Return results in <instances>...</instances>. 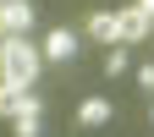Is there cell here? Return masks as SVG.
Listing matches in <instances>:
<instances>
[{"label": "cell", "mask_w": 154, "mask_h": 137, "mask_svg": "<svg viewBox=\"0 0 154 137\" xmlns=\"http://www.w3.org/2000/svg\"><path fill=\"white\" fill-rule=\"evenodd\" d=\"M38 66H44V55H38V44H28V33H6L0 38V82L33 88Z\"/></svg>", "instance_id": "obj_1"}, {"label": "cell", "mask_w": 154, "mask_h": 137, "mask_svg": "<svg viewBox=\"0 0 154 137\" xmlns=\"http://www.w3.org/2000/svg\"><path fill=\"white\" fill-rule=\"evenodd\" d=\"M149 28H154V16L143 6H121L116 11V44H138V38H149Z\"/></svg>", "instance_id": "obj_2"}, {"label": "cell", "mask_w": 154, "mask_h": 137, "mask_svg": "<svg viewBox=\"0 0 154 137\" xmlns=\"http://www.w3.org/2000/svg\"><path fill=\"white\" fill-rule=\"evenodd\" d=\"M38 55L55 61V66H61V61H77V33H72V28H55L44 44H38Z\"/></svg>", "instance_id": "obj_3"}, {"label": "cell", "mask_w": 154, "mask_h": 137, "mask_svg": "<svg viewBox=\"0 0 154 137\" xmlns=\"http://www.w3.org/2000/svg\"><path fill=\"white\" fill-rule=\"evenodd\" d=\"M110 99H99V93H94V99H83V104H77V126H83V132H99V126H110Z\"/></svg>", "instance_id": "obj_4"}, {"label": "cell", "mask_w": 154, "mask_h": 137, "mask_svg": "<svg viewBox=\"0 0 154 137\" xmlns=\"http://www.w3.org/2000/svg\"><path fill=\"white\" fill-rule=\"evenodd\" d=\"M38 126H44V104H38V99H28L22 110L11 115V132L17 137H38Z\"/></svg>", "instance_id": "obj_5"}, {"label": "cell", "mask_w": 154, "mask_h": 137, "mask_svg": "<svg viewBox=\"0 0 154 137\" xmlns=\"http://www.w3.org/2000/svg\"><path fill=\"white\" fill-rule=\"evenodd\" d=\"M0 16H6V33H28L33 28V6H28V0H6Z\"/></svg>", "instance_id": "obj_6"}, {"label": "cell", "mask_w": 154, "mask_h": 137, "mask_svg": "<svg viewBox=\"0 0 154 137\" xmlns=\"http://www.w3.org/2000/svg\"><path fill=\"white\" fill-rule=\"evenodd\" d=\"M88 38L116 44V11H94V16H88Z\"/></svg>", "instance_id": "obj_7"}, {"label": "cell", "mask_w": 154, "mask_h": 137, "mask_svg": "<svg viewBox=\"0 0 154 137\" xmlns=\"http://www.w3.org/2000/svg\"><path fill=\"white\" fill-rule=\"evenodd\" d=\"M28 99H33L28 88H17V82H0V115H17V110L28 104Z\"/></svg>", "instance_id": "obj_8"}, {"label": "cell", "mask_w": 154, "mask_h": 137, "mask_svg": "<svg viewBox=\"0 0 154 137\" xmlns=\"http://www.w3.org/2000/svg\"><path fill=\"white\" fill-rule=\"evenodd\" d=\"M127 71V44H110L105 49V77H121Z\"/></svg>", "instance_id": "obj_9"}, {"label": "cell", "mask_w": 154, "mask_h": 137, "mask_svg": "<svg viewBox=\"0 0 154 137\" xmlns=\"http://www.w3.org/2000/svg\"><path fill=\"white\" fill-rule=\"evenodd\" d=\"M138 6H143V11H149V16H154V0H138Z\"/></svg>", "instance_id": "obj_10"}, {"label": "cell", "mask_w": 154, "mask_h": 137, "mask_svg": "<svg viewBox=\"0 0 154 137\" xmlns=\"http://www.w3.org/2000/svg\"><path fill=\"white\" fill-rule=\"evenodd\" d=\"M149 126H154V99H149Z\"/></svg>", "instance_id": "obj_11"}, {"label": "cell", "mask_w": 154, "mask_h": 137, "mask_svg": "<svg viewBox=\"0 0 154 137\" xmlns=\"http://www.w3.org/2000/svg\"><path fill=\"white\" fill-rule=\"evenodd\" d=\"M0 38H6V16H0Z\"/></svg>", "instance_id": "obj_12"}, {"label": "cell", "mask_w": 154, "mask_h": 137, "mask_svg": "<svg viewBox=\"0 0 154 137\" xmlns=\"http://www.w3.org/2000/svg\"><path fill=\"white\" fill-rule=\"evenodd\" d=\"M0 6H6V0H0Z\"/></svg>", "instance_id": "obj_13"}, {"label": "cell", "mask_w": 154, "mask_h": 137, "mask_svg": "<svg viewBox=\"0 0 154 137\" xmlns=\"http://www.w3.org/2000/svg\"><path fill=\"white\" fill-rule=\"evenodd\" d=\"M149 93H154V88H149Z\"/></svg>", "instance_id": "obj_14"}]
</instances>
